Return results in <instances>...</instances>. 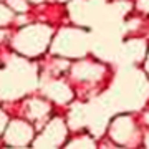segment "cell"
<instances>
[{"label":"cell","instance_id":"5b68a950","mask_svg":"<svg viewBox=\"0 0 149 149\" xmlns=\"http://www.w3.org/2000/svg\"><path fill=\"white\" fill-rule=\"evenodd\" d=\"M33 139V128L27 121H20L15 119L12 121L5 129V141L8 146H15V148H22L30 144Z\"/></svg>","mask_w":149,"mask_h":149},{"label":"cell","instance_id":"6da1fadb","mask_svg":"<svg viewBox=\"0 0 149 149\" xmlns=\"http://www.w3.org/2000/svg\"><path fill=\"white\" fill-rule=\"evenodd\" d=\"M52 37H53V32L48 25L35 23V25H28V27L22 28L20 32H17L12 40V47L18 53L33 58L47 50L52 42Z\"/></svg>","mask_w":149,"mask_h":149},{"label":"cell","instance_id":"2e32d148","mask_svg":"<svg viewBox=\"0 0 149 149\" xmlns=\"http://www.w3.org/2000/svg\"><path fill=\"white\" fill-rule=\"evenodd\" d=\"M144 144H146V146H148V148H149V134H148V138L144 139Z\"/></svg>","mask_w":149,"mask_h":149},{"label":"cell","instance_id":"277c9868","mask_svg":"<svg viewBox=\"0 0 149 149\" xmlns=\"http://www.w3.org/2000/svg\"><path fill=\"white\" fill-rule=\"evenodd\" d=\"M109 136L118 144H129L136 136V126L129 114H121L113 119L109 126Z\"/></svg>","mask_w":149,"mask_h":149},{"label":"cell","instance_id":"e0dca14e","mask_svg":"<svg viewBox=\"0 0 149 149\" xmlns=\"http://www.w3.org/2000/svg\"><path fill=\"white\" fill-rule=\"evenodd\" d=\"M2 38H3V32H0V40H2Z\"/></svg>","mask_w":149,"mask_h":149},{"label":"cell","instance_id":"5bb4252c","mask_svg":"<svg viewBox=\"0 0 149 149\" xmlns=\"http://www.w3.org/2000/svg\"><path fill=\"white\" fill-rule=\"evenodd\" d=\"M5 128H7V116L3 111H0V134L5 131Z\"/></svg>","mask_w":149,"mask_h":149},{"label":"cell","instance_id":"7a4b0ae2","mask_svg":"<svg viewBox=\"0 0 149 149\" xmlns=\"http://www.w3.org/2000/svg\"><path fill=\"white\" fill-rule=\"evenodd\" d=\"M52 52L65 58H81L88 52L86 33L74 28H63L52 43Z\"/></svg>","mask_w":149,"mask_h":149},{"label":"cell","instance_id":"ba28073f","mask_svg":"<svg viewBox=\"0 0 149 149\" xmlns=\"http://www.w3.org/2000/svg\"><path fill=\"white\" fill-rule=\"evenodd\" d=\"M25 109H27L25 113H27V116L30 118V119H42V118H45L48 114V111H50V104H48L45 100L32 98V100H28Z\"/></svg>","mask_w":149,"mask_h":149},{"label":"cell","instance_id":"7c38bea8","mask_svg":"<svg viewBox=\"0 0 149 149\" xmlns=\"http://www.w3.org/2000/svg\"><path fill=\"white\" fill-rule=\"evenodd\" d=\"M13 20V12H12L10 7L0 3V27H5L10 22Z\"/></svg>","mask_w":149,"mask_h":149},{"label":"cell","instance_id":"30bf717a","mask_svg":"<svg viewBox=\"0 0 149 149\" xmlns=\"http://www.w3.org/2000/svg\"><path fill=\"white\" fill-rule=\"evenodd\" d=\"M68 148H95V139L90 138V136H80V138L73 139L71 143L66 144Z\"/></svg>","mask_w":149,"mask_h":149},{"label":"cell","instance_id":"9a60e30c","mask_svg":"<svg viewBox=\"0 0 149 149\" xmlns=\"http://www.w3.org/2000/svg\"><path fill=\"white\" fill-rule=\"evenodd\" d=\"M146 70H148V73H149V55H148V58H146Z\"/></svg>","mask_w":149,"mask_h":149},{"label":"cell","instance_id":"d6986e66","mask_svg":"<svg viewBox=\"0 0 149 149\" xmlns=\"http://www.w3.org/2000/svg\"><path fill=\"white\" fill-rule=\"evenodd\" d=\"M60 2H66V0H60Z\"/></svg>","mask_w":149,"mask_h":149},{"label":"cell","instance_id":"4fadbf2b","mask_svg":"<svg viewBox=\"0 0 149 149\" xmlns=\"http://www.w3.org/2000/svg\"><path fill=\"white\" fill-rule=\"evenodd\" d=\"M7 3L13 12H18V13H23V12L28 10V3L27 0H7Z\"/></svg>","mask_w":149,"mask_h":149},{"label":"cell","instance_id":"8fae6325","mask_svg":"<svg viewBox=\"0 0 149 149\" xmlns=\"http://www.w3.org/2000/svg\"><path fill=\"white\" fill-rule=\"evenodd\" d=\"M83 119H85V111H83L80 106H76L73 111L70 113V124H71L74 129H78L81 124H83Z\"/></svg>","mask_w":149,"mask_h":149},{"label":"cell","instance_id":"3957f363","mask_svg":"<svg viewBox=\"0 0 149 149\" xmlns=\"http://www.w3.org/2000/svg\"><path fill=\"white\" fill-rule=\"evenodd\" d=\"M66 134H68V128L65 121L60 118H55L45 126L43 133L35 139L33 146L35 148H60L65 143Z\"/></svg>","mask_w":149,"mask_h":149},{"label":"cell","instance_id":"9c48e42d","mask_svg":"<svg viewBox=\"0 0 149 149\" xmlns=\"http://www.w3.org/2000/svg\"><path fill=\"white\" fill-rule=\"evenodd\" d=\"M124 53L126 56L134 61H139V60L144 58V55H146V45L144 42L141 40H129L126 45H124Z\"/></svg>","mask_w":149,"mask_h":149},{"label":"cell","instance_id":"8992f818","mask_svg":"<svg viewBox=\"0 0 149 149\" xmlns=\"http://www.w3.org/2000/svg\"><path fill=\"white\" fill-rule=\"evenodd\" d=\"M104 73V68L101 65L93 61H80L73 66V76L81 81H98Z\"/></svg>","mask_w":149,"mask_h":149},{"label":"cell","instance_id":"ac0fdd59","mask_svg":"<svg viewBox=\"0 0 149 149\" xmlns=\"http://www.w3.org/2000/svg\"><path fill=\"white\" fill-rule=\"evenodd\" d=\"M33 2H42V0H33Z\"/></svg>","mask_w":149,"mask_h":149},{"label":"cell","instance_id":"52a82bcc","mask_svg":"<svg viewBox=\"0 0 149 149\" xmlns=\"http://www.w3.org/2000/svg\"><path fill=\"white\" fill-rule=\"evenodd\" d=\"M45 93H47V96L52 101L58 103V104H66V103H70L71 98H73L71 88H70L68 85L61 83V81H53V83H50V85L47 86Z\"/></svg>","mask_w":149,"mask_h":149}]
</instances>
